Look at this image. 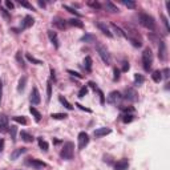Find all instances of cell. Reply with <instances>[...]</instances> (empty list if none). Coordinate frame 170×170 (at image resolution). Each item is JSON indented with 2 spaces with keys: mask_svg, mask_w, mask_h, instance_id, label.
Here are the masks:
<instances>
[{
  "mask_svg": "<svg viewBox=\"0 0 170 170\" xmlns=\"http://www.w3.org/2000/svg\"><path fill=\"white\" fill-rule=\"evenodd\" d=\"M105 8L108 11H110V12H113V13L118 12V8H117V5H114L113 3L109 1V0H106V1H105Z\"/></svg>",
  "mask_w": 170,
  "mask_h": 170,
  "instance_id": "d4e9b609",
  "label": "cell"
},
{
  "mask_svg": "<svg viewBox=\"0 0 170 170\" xmlns=\"http://www.w3.org/2000/svg\"><path fill=\"white\" fill-rule=\"evenodd\" d=\"M48 37H49L50 42H52V44L55 45L56 49H58V48H60V41H58L57 33H56L55 31H52V29H49V31H48Z\"/></svg>",
  "mask_w": 170,
  "mask_h": 170,
  "instance_id": "7c38bea8",
  "label": "cell"
},
{
  "mask_svg": "<svg viewBox=\"0 0 170 170\" xmlns=\"http://www.w3.org/2000/svg\"><path fill=\"white\" fill-rule=\"evenodd\" d=\"M158 57L161 61H165L167 57V48H166V42L164 40H161L158 45Z\"/></svg>",
  "mask_w": 170,
  "mask_h": 170,
  "instance_id": "52a82bcc",
  "label": "cell"
},
{
  "mask_svg": "<svg viewBox=\"0 0 170 170\" xmlns=\"http://www.w3.org/2000/svg\"><path fill=\"white\" fill-rule=\"evenodd\" d=\"M124 65H122V72H128L129 71V68H130V65H129V63H128V61H124Z\"/></svg>",
  "mask_w": 170,
  "mask_h": 170,
  "instance_id": "681fc988",
  "label": "cell"
},
{
  "mask_svg": "<svg viewBox=\"0 0 170 170\" xmlns=\"http://www.w3.org/2000/svg\"><path fill=\"white\" fill-rule=\"evenodd\" d=\"M89 85H90V86H92L94 90H97V86H96V84H94V82H92V81H90V82H89Z\"/></svg>",
  "mask_w": 170,
  "mask_h": 170,
  "instance_id": "6f0895ef",
  "label": "cell"
},
{
  "mask_svg": "<svg viewBox=\"0 0 170 170\" xmlns=\"http://www.w3.org/2000/svg\"><path fill=\"white\" fill-rule=\"evenodd\" d=\"M50 117H52L53 120H65L66 117H68V114L66 113H52Z\"/></svg>",
  "mask_w": 170,
  "mask_h": 170,
  "instance_id": "836d02e7",
  "label": "cell"
},
{
  "mask_svg": "<svg viewBox=\"0 0 170 170\" xmlns=\"http://www.w3.org/2000/svg\"><path fill=\"white\" fill-rule=\"evenodd\" d=\"M121 100H122V94L120 92H117V90H113V92H110L109 93V96H108V102L109 104H112V105H117V104H120L121 102Z\"/></svg>",
  "mask_w": 170,
  "mask_h": 170,
  "instance_id": "5b68a950",
  "label": "cell"
},
{
  "mask_svg": "<svg viewBox=\"0 0 170 170\" xmlns=\"http://www.w3.org/2000/svg\"><path fill=\"white\" fill-rule=\"evenodd\" d=\"M128 167H129V161L126 158L120 159L114 164V170H128Z\"/></svg>",
  "mask_w": 170,
  "mask_h": 170,
  "instance_id": "5bb4252c",
  "label": "cell"
},
{
  "mask_svg": "<svg viewBox=\"0 0 170 170\" xmlns=\"http://www.w3.org/2000/svg\"><path fill=\"white\" fill-rule=\"evenodd\" d=\"M125 100L130 101V102H135V101L138 100V93L135 92V89L128 88V89L125 90Z\"/></svg>",
  "mask_w": 170,
  "mask_h": 170,
  "instance_id": "ba28073f",
  "label": "cell"
},
{
  "mask_svg": "<svg viewBox=\"0 0 170 170\" xmlns=\"http://www.w3.org/2000/svg\"><path fill=\"white\" fill-rule=\"evenodd\" d=\"M37 141H39V146H40V149H41L42 151H48V149H49V145H48L47 141L42 140V137H39V138H37Z\"/></svg>",
  "mask_w": 170,
  "mask_h": 170,
  "instance_id": "484cf974",
  "label": "cell"
},
{
  "mask_svg": "<svg viewBox=\"0 0 170 170\" xmlns=\"http://www.w3.org/2000/svg\"><path fill=\"white\" fill-rule=\"evenodd\" d=\"M9 130V125H8V117L4 113L0 114V133H7Z\"/></svg>",
  "mask_w": 170,
  "mask_h": 170,
  "instance_id": "30bf717a",
  "label": "cell"
},
{
  "mask_svg": "<svg viewBox=\"0 0 170 170\" xmlns=\"http://www.w3.org/2000/svg\"><path fill=\"white\" fill-rule=\"evenodd\" d=\"M68 24H69V25L77 27V28H82V27H84L82 21L80 20V19H77V17H72V19H69V20H68Z\"/></svg>",
  "mask_w": 170,
  "mask_h": 170,
  "instance_id": "44dd1931",
  "label": "cell"
},
{
  "mask_svg": "<svg viewBox=\"0 0 170 170\" xmlns=\"http://www.w3.org/2000/svg\"><path fill=\"white\" fill-rule=\"evenodd\" d=\"M138 19H140V23L141 25H143L145 28L150 29V31H156V20H154L153 16H150L149 13H143L141 12L138 15Z\"/></svg>",
  "mask_w": 170,
  "mask_h": 170,
  "instance_id": "6da1fadb",
  "label": "cell"
},
{
  "mask_svg": "<svg viewBox=\"0 0 170 170\" xmlns=\"http://www.w3.org/2000/svg\"><path fill=\"white\" fill-rule=\"evenodd\" d=\"M76 106H77V108H79V109H81V110L86 112V113H92V110H90V109H89V108H85V106H82V105H81V104H79V102H77V104H76Z\"/></svg>",
  "mask_w": 170,
  "mask_h": 170,
  "instance_id": "7dc6e473",
  "label": "cell"
},
{
  "mask_svg": "<svg viewBox=\"0 0 170 170\" xmlns=\"http://www.w3.org/2000/svg\"><path fill=\"white\" fill-rule=\"evenodd\" d=\"M166 8L170 11V1H166Z\"/></svg>",
  "mask_w": 170,
  "mask_h": 170,
  "instance_id": "680465c9",
  "label": "cell"
},
{
  "mask_svg": "<svg viewBox=\"0 0 170 170\" xmlns=\"http://www.w3.org/2000/svg\"><path fill=\"white\" fill-rule=\"evenodd\" d=\"M162 21H164V24H165V28H166V31L169 32L170 31V27H169V20H167V17L165 15H162Z\"/></svg>",
  "mask_w": 170,
  "mask_h": 170,
  "instance_id": "bcb514c9",
  "label": "cell"
},
{
  "mask_svg": "<svg viewBox=\"0 0 170 170\" xmlns=\"http://www.w3.org/2000/svg\"><path fill=\"white\" fill-rule=\"evenodd\" d=\"M27 151L25 148H19V149H15V150L12 151V154H11V159H16L17 157H20L21 154H24Z\"/></svg>",
  "mask_w": 170,
  "mask_h": 170,
  "instance_id": "7402d4cb",
  "label": "cell"
},
{
  "mask_svg": "<svg viewBox=\"0 0 170 170\" xmlns=\"http://www.w3.org/2000/svg\"><path fill=\"white\" fill-rule=\"evenodd\" d=\"M88 5L94 8V9H101V4L98 1H88Z\"/></svg>",
  "mask_w": 170,
  "mask_h": 170,
  "instance_id": "ab89813d",
  "label": "cell"
},
{
  "mask_svg": "<svg viewBox=\"0 0 170 170\" xmlns=\"http://www.w3.org/2000/svg\"><path fill=\"white\" fill-rule=\"evenodd\" d=\"M19 4H20L21 7H25V8H28V9H32V11H33V7H32V4H31V3H28L27 0H19Z\"/></svg>",
  "mask_w": 170,
  "mask_h": 170,
  "instance_id": "f35d334b",
  "label": "cell"
},
{
  "mask_svg": "<svg viewBox=\"0 0 170 170\" xmlns=\"http://www.w3.org/2000/svg\"><path fill=\"white\" fill-rule=\"evenodd\" d=\"M29 112H31V114L35 117V121L40 122V120H41V113H40V112L35 108V106H31V108H29Z\"/></svg>",
  "mask_w": 170,
  "mask_h": 170,
  "instance_id": "603a6c76",
  "label": "cell"
},
{
  "mask_svg": "<svg viewBox=\"0 0 170 170\" xmlns=\"http://www.w3.org/2000/svg\"><path fill=\"white\" fill-rule=\"evenodd\" d=\"M13 118V121H16V122H19V124H21V125H27V118L24 116H15V117H12Z\"/></svg>",
  "mask_w": 170,
  "mask_h": 170,
  "instance_id": "8d00e7d4",
  "label": "cell"
},
{
  "mask_svg": "<svg viewBox=\"0 0 170 170\" xmlns=\"http://www.w3.org/2000/svg\"><path fill=\"white\" fill-rule=\"evenodd\" d=\"M121 3L125 5V7L130 8V9H134V8H135V3H134V1H132V0H122Z\"/></svg>",
  "mask_w": 170,
  "mask_h": 170,
  "instance_id": "74e56055",
  "label": "cell"
},
{
  "mask_svg": "<svg viewBox=\"0 0 170 170\" xmlns=\"http://www.w3.org/2000/svg\"><path fill=\"white\" fill-rule=\"evenodd\" d=\"M96 27H97L98 29H100L101 32H102L105 36H108V37H113V33L110 32V29H109V27L106 25L105 23H102V21H97L96 23Z\"/></svg>",
  "mask_w": 170,
  "mask_h": 170,
  "instance_id": "8fae6325",
  "label": "cell"
},
{
  "mask_svg": "<svg viewBox=\"0 0 170 170\" xmlns=\"http://www.w3.org/2000/svg\"><path fill=\"white\" fill-rule=\"evenodd\" d=\"M25 85H27V76H23L20 80H19V85H17V92H23L25 89Z\"/></svg>",
  "mask_w": 170,
  "mask_h": 170,
  "instance_id": "cb8c5ba5",
  "label": "cell"
},
{
  "mask_svg": "<svg viewBox=\"0 0 170 170\" xmlns=\"http://www.w3.org/2000/svg\"><path fill=\"white\" fill-rule=\"evenodd\" d=\"M37 3H39V5H40L41 8H45V1H41V0H39Z\"/></svg>",
  "mask_w": 170,
  "mask_h": 170,
  "instance_id": "9f6ffc18",
  "label": "cell"
},
{
  "mask_svg": "<svg viewBox=\"0 0 170 170\" xmlns=\"http://www.w3.org/2000/svg\"><path fill=\"white\" fill-rule=\"evenodd\" d=\"M86 93H88V86H82L81 89H80V92H79V97L80 98L85 97V96H86Z\"/></svg>",
  "mask_w": 170,
  "mask_h": 170,
  "instance_id": "60d3db41",
  "label": "cell"
},
{
  "mask_svg": "<svg viewBox=\"0 0 170 170\" xmlns=\"http://www.w3.org/2000/svg\"><path fill=\"white\" fill-rule=\"evenodd\" d=\"M84 64H85V69H86L88 72H92V64H93V61H92V57L90 56H86L85 57V60H84Z\"/></svg>",
  "mask_w": 170,
  "mask_h": 170,
  "instance_id": "f1b7e54d",
  "label": "cell"
},
{
  "mask_svg": "<svg viewBox=\"0 0 170 170\" xmlns=\"http://www.w3.org/2000/svg\"><path fill=\"white\" fill-rule=\"evenodd\" d=\"M145 82V77L140 73H135L134 74V85H142Z\"/></svg>",
  "mask_w": 170,
  "mask_h": 170,
  "instance_id": "f546056e",
  "label": "cell"
},
{
  "mask_svg": "<svg viewBox=\"0 0 170 170\" xmlns=\"http://www.w3.org/2000/svg\"><path fill=\"white\" fill-rule=\"evenodd\" d=\"M50 97H52V82L48 81L47 82V101L49 102Z\"/></svg>",
  "mask_w": 170,
  "mask_h": 170,
  "instance_id": "e575fe53",
  "label": "cell"
},
{
  "mask_svg": "<svg viewBox=\"0 0 170 170\" xmlns=\"http://www.w3.org/2000/svg\"><path fill=\"white\" fill-rule=\"evenodd\" d=\"M52 24L55 27H57L58 29H65L66 28L65 20H64V19H61V17H58V16H56V17L52 19Z\"/></svg>",
  "mask_w": 170,
  "mask_h": 170,
  "instance_id": "2e32d148",
  "label": "cell"
},
{
  "mask_svg": "<svg viewBox=\"0 0 170 170\" xmlns=\"http://www.w3.org/2000/svg\"><path fill=\"white\" fill-rule=\"evenodd\" d=\"M0 11H1V12H3V15H4V17H7V19L9 17V15H8V12L4 9V8H0Z\"/></svg>",
  "mask_w": 170,
  "mask_h": 170,
  "instance_id": "816d5d0a",
  "label": "cell"
},
{
  "mask_svg": "<svg viewBox=\"0 0 170 170\" xmlns=\"http://www.w3.org/2000/svg\"><path fill=\"white\" fill-rule=\"evenodd\" d=\"M122 121L125 122V124H129V122H132L133 120H134V116H133L132 113H125V114H122Z\"/></svg>",
  "mask_w": 170,
  "mask_h": 170,
  "instance_id": "d6a6232c",
  "label": "cell"
},
{
  "mask_svg": "<svg viewBox=\"0 0 170 170\" xmlns=\"http://www.w3.org/2000/svg\"><path fill=\"white\" fill-rule=\"evenodd\" d=\"M110 27H112V29H113V31L116 32V35H117L118 37H125V39H126V33H125V32L122 31V29L120 28V27H117V24L112 23V24H110Z\"/></svg>",
  "mask_w": 170,
  "mask_h": 170,
  "instance_id": "d6986e66",
  "label": "cell"
},
{
  "mask_svg": "<svg viewBox=\"0 0 170 170\" xmlns=\"http://www.w3.org/2000/svg\"><path fill=\"white\" fill-rule=\"evenodd\" d=\"M96 49H97V53L100 55L101 60H102L106 65H109V64H110V53L106 49V47H104L101 42H97V44H96Z\"/></svg>",
  "mask_w": 170,
  "mask_h": 170,
  "instance_id": "277c9868",
  "label": "cell"
},
{
  "mask_svg": "<svg viewBox=\"0 0 170 170\" xmlns=\"http://www.w3.org/2000/svg\"><path fill=\"white\" fill-rule=\"evenodd\" d=\"M68 73H69V74H72V76H73V77H77V79H80V80L82 79V74H80L79 72H74V71H72V69H68Z\"/></svg>",
  "mask_w": 170,
  "mask_h": 170,
  "instance_id": "ee69618b",
  "label": "cell"
},
{
  "mask_svg": "<svg viewBox=\"0 0 170 170\" xmlns=\"http://www.w3.org/2000/svg\"><path fill=\"white\" fill-rule=\"evenodd\" d=\"M58 101H60V104H61V105H64L66 109H68V110H72V109H73V106H72V104L69 102V101L66 100V98L64 97L63 94H60V96H58Z\"/></svg>",
  "mask_w": 170,
  "mask_h": 170,
  "instance_id": "ffe728a7",
  "label": "cell"
},
{
  "mask_svg": "<svg viewBox=\"0 0 170 170\" xmlns=\"http://www.w3.org/2000/svg\"><path fill=\"white\" fill-rule=\"evenodd\" d=\"M16 60H17V63L20 64V65H24V58H23V56H21V52H20V50L16 53Z\"/></svg>",
  "mask_w": 170,
  "mask_h": 170,
  "instance_id": "7bdbcfd3",
  "label": "cell"
},
{
  "mask_svg": "<svg viewBox=\"0 0 170 170\" xmlns=\"http://www.w3.org/2000/svg\"><path fill=\"white\" fill-rule=\"evenodd\" d=\"M20 137H21V140L24 141V142H33V135L32 134H29L28 132H25V130H21L20 132Z\"/></svg>",
  "mask_w": 170,
  "mask_h": 170,
  "instance_id": "ac0fdd59",
  "label": "cell"
},
{
  "mask_svg": "<svg viewBox=\"0 0 170 170\" xmlns=\"http://www.w3.org/2000/svg\"><path fill=\"white\" fill-rule=\"evenodd\" d=\"M25 57H27V60H28L29 63H32V64H36V65H42V61H41V60H39V58L33 57V56H32V55H29V53H27V55H25Z\"/></svg>",
  "mask_w": 170,
  "mask_h": 170,
  "instance_id": "4316f807",
  "label": "cell"
},
{
  "mask_svg": "<svg viewBox=\"0 0 170 170\" xmlns=\"http://www.w3.org/2000/svg\"><path fill=\"white\" fill-rule=\"evenodd\" d=\"M97 93H98V96H100V102H101V105H104V104H105V96H104L102 90H101V89H97Z\"/></svg>",
  "mask_w": 170,
  "mask_h": 170,
  "instance_id": "f6af8a7d",
  "label": "cell"
},
{
  "mask_svg": "<svg viewBox=\"0 0 170 170\" xmlns=\"http://www.w3.org/2000/svg\"><path fill=\"white\" fill-rule=\"evenodd\" d=\"M35 24V19L32 17V16L27 15L23 19V21H21V29H27L29 28V27H32Z\"/></svg>",
  "mask_w": 170,
  "mask_h": 170,
  "instance_id": "9a60e30c",
  "label": "cell"
},
{
  "mask_svg": "<svg viewBox=\"0 0 170 170\" xmlns=\"http://www.w3.org/2000/svg\"><path fill=\"white\" fill-rule=\"evenodd\" d=\"M5 7H7L8 9H11V11H12L13 8H15V4H13L12 1H9V0H7V1H5Z\"/></svg>",
  "mask_w": 170,
  "mask_h": 170,
  "instance_id": "c3c4849f",
  "label": "cell"
},
{
  "mask_svg": "<svg viewBox=\"0 0 170 170\" xmlns=\"http://www.w3.org/2000/svg\"><path fill=\"white\" fill-rule=\"evenodd\" d=\"M1 96H3V84L0 81V102H1Z\"/></svg>",
  "mask_w": 170,
  "mask_h": 170,
  "instance_id": "f5cc1de1",
  "label": "cell"
},
{
  "mask_svg": "<svg viewBox=\"0 0 170 170\" xmlns=\"http://www.w3.org/2000/svg\"><path fill=\"white\" fill-rule=\"evenodd\" d=\"M50 79H52V80H55V79H56V76H55V71H53V69H50Z\"/></svg>",
  "mask_w": 170,
  "mask_h": 170,
  "instance_id": "11a10c76",
  "label": "cell"
},
{
  "mask_svg": "<svg viewBox=\"0 0 170 170\" xmlns=\"http://www.w3.org/2000/svg\"><path fill=\"white\" fill-rule=\"evenodd\" d=\"M162 73H164V77H165V79H167V77H169V68H165Z\"/></svg>",
  "mask_w": 170,
  "mask_h": 170,
  "instance_id": "f907efd6",
  "label": "cell"
},
{
  "mask_svg": "<svg viewBox=\"0 0 170 170\" xmlns=\"http://www.w3.org/2000/svg\"><path fill=\"white\" fill-rule=\"evenodd\" d=\"M73 153H74V143L73 142H65L63 146V149H61V151H60V156L63 159L69 161V159L73 158Z\"/></svg>",
  "mask_w": 170,
  "mask_h": 170,
  "instance_id": "7a4b0ae2",
  "label": "cell"
},
{
  "mask_svg": "<svg viewBox=\"0 0 170 170\" xmlns=\"http://www.w3.org/2000/svg\"><path fill=\"white\" fill-rule=\"evenodd\" d=\"M81 41H85V42H94V41H96V36H94V35H90V33H85L84 36L81 37Z\"/></svg>",
  "mask_w": 170,
  "mask_h": 170,
  "instance_id": "83f0119b",
  "label": "cell"
},
{
  "mask_svg": "<svg viewBox=\"0 0 170 170\" xmlns=\"http://www.w3.org/2000/svg\"><path fill=\"white\" fill-rule=\"evenodd\" d=\"M110 133H112L110 128H98V129H96L94 132H93V134H94L96 138H101L106 134H110Z\"/></svg>",
  "mask_w": 170,
  "mask_h": 170,
  "instance_id": "4fadbf2b",
  "label": "cell"
},
{
  "mask_svg": "<svg viewBox=\"0 0 170 170\" xmlns=\"http://www.w3.org/2000/svg\"><path fill=\"white\" fill-rule=\"evenodd\" d=\"M151 79H153L154 82H159L162 80V72L161 71H154L153 74H151Z\"/></svg>",
  "mask_w": 170,
  "mask_h": 170,
  "instance_id": "4dcf8cb0",
  "label": "cell"
},
{
  "mask_svg": "<svg viewBox=\"0 0 170 170\" xmlns=\"http://www.w3.org/2000/svg\"><path fill=\"white\" fill-rule=\"evenodd\" d=\"M28 165H31V166H33L35 169H42V167H47V164L42 161H40V159H35V158H29L28 161Z\"/></svg>",
  "mask_w": 170,
  "mask_h": 170,
  "instance_id": "e0dca14e",
  "label": "cell"
},
{
  "mask_svg": "<svg viewBox=\"0 0 170 170\" xmlns=\"http://www.w3.org/2000/svg\"><path fill=\"white\" fill-rule=\"evenodd\" d=\"M4 149V140H0V151Z\"/></svg>",
  "mask_w": 170,
  "mask_h": 170,
  "instance_id": "db71d44e",
  "label": "cell"
},
{
  "mask_svg": "<svg viewBox=\"0 0 170 170\" xmlns=\"http://www.w3.org/2000/svg\"><path fill=\"white\" fill-rule=\"evenodd\" d=\"M113 73H114L113 80H114V81H118V80H120V73H121V71H120L118 68H114V69H113Z\"/></svg>",
  "mask_w": 170,
  "mask_h": 170,
  "instance_id": "b9f144b4",
  "label": "cell"
},
{
  "mask_svg": "<svg viewBox=\"0 0 170 170\" xmlns=\"http://www.w3.org/2000/svg\"><path fill=\"white\" fill-rule=\"evenodd\" d=\"M142 64L145 71H150L151 64H153V53L150 48H145L142 52Z\"/></svg>",
  "mask_w": 170,
  "mask_h": 170,
  "instance_id": "3957f363",
  "label": "cell"
},
{
  "mask_svg": "<svg viewBox=\"0 0 170 170\" xmlns=\"http://www.w3.org/2000/svg\"><path fill=\"white\" fill-rule=\"evenodd\" d=\"M79 150H82V149H85L88 146V143H89V135L86 134L85 132H81L79 133Z\"/></svg>",
  "mask_w": 170,
  "mask_h": 170,
  "instance_id": "8992f818",
  "label": "cell"
},
{
  "mask_svg": "<svg viewBox=\"0 0 170 170\" xmlns=\"http://www.w3.org/2000/svg\"><path fill=\"white\" fill-rule=\"evenodd\" d=\"M8 132H9V134H11V138H12V141H13V142H15V141H16V133H17V128H16L15 125H12V126L9 128V130H8Z\"/></svg>",
  "mask_w": 170,
  "mask_h": 170,
  "instance_id": "d590c367",
  "label": "cell"
},
{
  "mask_svg": "<svg viewBox=\"0 0 170 170\" xmlns=\"http://www.w3.org/2000/svg\"><path fill=\"white\" fill-rule=\"evenodd\" d=\"M63 8H64V9H65V11H68L69 13H72V15H74V16H76V17H80V16H81V15H80V12H77V11L74 9V8L69 7V5H66V4H63Z\"/></svg>",
  "mask_w": 170,
  "mask_h": 170,
  "instance_id": "1f68e13d",
  "label": "cell"
},
{
  "mask_svg": "<svg viewBox=\"0 0 170 170\" xmlns=\"http://www.w3.org/2000/svg\"><path fill=\"white\" fill-rule=\"evenodd\" d=\"M29 100H31L32 105H39L40 101H41V98H40V92H39V89H37L36 86L32 88V92H31V97H29Z\"/></svg>",
  "mask_w": 170,
  "mask_h": 170,
  "instance_id": "9c48e42d",
  "label": "cell"
}]
</instances>
